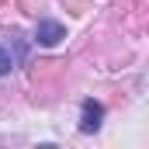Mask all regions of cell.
Here are the masks:
<instances>
[{
  "label": "cell",
  "instance_id": "1",
  "mask_svg": "<svg viewBox=\"0 0 149 149\" xmlns=\"http://www.w3.org/2000/svg\"><path fill=\"white\" fill-rule=\"evenodd\" d=\"M101 121H104V104L101 101H94V97H87L83 104H80V132H97L101 128Z\"/></svg>",
  "mask_w": 149,
  "mask_h": 149
},
{
  "label": "cell",
  "instance_id": "2",
  "mask_svg": "<svg viewBox=\"0 0 149 149\" xmlns=\"http://www.w3.org/2000/svg\"><path fill=\"white\" fill-rule=\"evenodd\" d=\"M63 38H66V28H63L59 21H38V28H35V42L38 45L52 49V45H59Z\"/></svg>",
  "mask_w": 149,
  "mask_h": 149
},
{
  "label": "cell",
  "instance_id": "3",
  "mask_svg": "<svg viewBox=\"0 0 149 149\" xmlns=\"http://www.w3.org/2000/svg\"><path fill=\"white\" fill-rule=\"evenodd\" d=\"M10 70H14V56H10V52L0 45V76H7Z\"/></svg>",
  "mask_w": 149,
  "mask_h": 149
}]
</instances>
